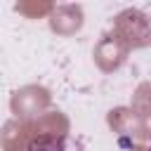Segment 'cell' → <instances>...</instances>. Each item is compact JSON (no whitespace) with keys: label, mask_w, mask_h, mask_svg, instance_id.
Masks as SVG:
<instances>
[{"label":"cell","mask_w":151,"mask_h":151,"mask_svg":"<svg viewBox=\"0 0 151 151\" xmlns=\"http://www.w3.org/2000/svg\"><path fill=\"white\" fill-rule=\"evenodd\" d=\"M33 151H76V149H68V146H64V144H50V146H38V149H33Z\"/></svg>","instance_id":"1"}]
</instances>
